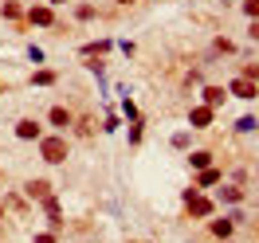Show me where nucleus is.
Listing matches in <instances>:
<instances>
[{
  "label": "nucleus",
  "instance_id": "f257e3e1",
  "mask_svg": "<svg viewBox=\"0 0 259 243\" xmlns=\"http://www.w3.org/2000/svg\"><path fill=\"white\" fill-rule=\"evenodd\" d=\"M185 212H189V216H208L212 200H208V196H200V192H185Z\"/></svg>",
  "mask_w": 259,
  "mask_h": 243
},
{
  "label": "nucleus",
  "instance_id": "f03ea898",
  "mask_svg": "<svg viewBox=\"0 0 259 243\" xmlns=\"http://www.w3.org/2000/svg\"><path fill=\"white\" fill-rule=\"evenodd\" d=\"M63 157H67V141H63V137H48V141H44V161L59 165Z\"/></svg>",
  "mask_w": 259,
  "mask_h": 243
},
{
  "label": "nucleus",
  "instance_id": "7ed1b4c3",
  "mask_svg": "<svg viewBox=\"0 0 259 243\" xmlns=\"http://www.w3.org/2000/svg\"><path fill=\"white\" fill-rule=\"evenodd\" d=\"M232 94H240V98H255V82H251V79H236V82H232Z\"/></svg>",
  "mask_w": 259,
  "mask_h": 243
},
{
  "label": "nucleus",
  "instance_id": "20e7f679",
  "mask_svg": "<svg viewBox=\"0 0 259 243\" xmlns=\"http://www.w3.org/2000/svg\"><path fill=\"white\" fill-rule=\"evenodd\" d=\"M189 122H193L196 130H200V126H208V122H212V106H196V110L189 114Z\"/></svg>",
  "mask_w": 259,
  "mask_h": 243
},
{
  "label": "nucleus",
  "instance_id": "39448f33",
  "mask_svg": "<svg viewBox=\"0 0 259 243\" xmlns=\"http://www.w3.org/2000/svg\"><path fill=\"white\" fill-rule=\"evenodd\" d=\"M16 133L24 137V141H32V137H39V126H35V122H20V126H16Z\"/></svg>",
  "mask_w": 259,
  "mask_h": 243
},
{
  "label": "nucleus",
  "instance_id": "423d86ee",
  "mask_svg": "<svg viewBox=\"0 0 259 243\" xmlns=\"http://www.w3.org/2000/svg\"><path fill=\"white\" fill-rule=\"evenodd\" d=\"M51 20H55V16H51V8H32V24H39V28H48Z\"/></svg>",
  "mask_w": 259,
  "mask_h": 243
},
{
  "label": "nucleus",
  "instance_id": "0eeeda50",
  "mask_svg": "<svg viewBox=\"0 0 259 243\" xmlns=\"http://www.w3.org/2000/svg\"><path fill=\"white\" fill-rule=\"evenodd\" d=\"M204 102H208L212 110H216V106L224 102V90H220V86H208V90H204Z\"/></svg>",
  "mask_w": 259,
  "mask_h": 243
},
{
  "label": "nucleus",
  "instance_id": "6e6552de",
  "mask_svg": "<svg viewBox=\"0 0 259 243\" xmlns=\"http://www.w3.org/2000/svg\"><path fill=\"white\" fill-rule=\"evenodd\" d=\"M212 235H216V239H228V235H232V220H216V224H212Z\"/></svg>",
  "mask_w": 259,
  "mask_h": 243
},
{
  "label": "nucleus",
  "instance_id": "1a4fd4ad",
  "mask_svg": "<svg viewBox=\"0 0 259 243\" xmlns=\"http://www.w3.org/2000/svg\"><path fill=\"white\" fill-rule=\"evenodd\" d=\"M200 184H204V188H208V184H216V180H220V169H200Z\"/></svg>",
  "mask_w": 259,
  "mask_h": 243
},
{
  "label": "nucleus",
  "instance_id": "9d476101",
  "mask_svg": "<svg viewBox=\"0 0 259 243\" xmlns=\"http://www.w3.org/2000/svg\"><path fill=\"white\" fill-rule=\"evenodd\" d=\"M51 122H55V126H67V122H71V114H67L63 106H51Z\"/></svg>",
  "mask_w": 259,
  "mask_h": 243
},
{
  "label": "nucleus",
  "instance_id": "9b49d317",
  "mask_svg": "<svg viewBox=\"0 0 259 243\" xmlns=\"http://www.w3.org/2000/svg\"><path fill=\"white\" fill-rule=\"evenodd\" d=\"M28 192H32V196H48V180H32Z\"/></svg>",
  "mask_w": 259,
  "mask_h": 243
},
{
  "label": "nucleus",
  "instance_id": "f8f14e48",
  "mask_svg": "<svg viewBox=\"0 0 259 243\" xmlns=\"http://www.w3.org/2000/svg\"><path fill=\"white\" fill-rule=\"evenodd\" d=\"M193 165H196V169H208L212 157H208V153H193Z\"/></svg>",
  "mask_w": 259,
  "mask_h": 243
},
{
  "label": "nucleus",
  "instance_id": "ddd939ff",
  "mask_svg": "<svg viewBox=\"0 0 259 243\" xmlns=\"http://www.w3.org/2000/svg\"><path fill=\"white\" fill-rule=\"evenodd\" d=\"M35 82H39V86H48V82H55V71H39V75H35Z\"/></svg>",
  "mask_w": 259,
  "mask_h": 243
},
{
  "label": "nucleus",
  "instance_id": "4468645a",
  "mask_svg": "<svg viewBox=\"0 0 259 243\" xmlns=\"http://www.w3.org/2000/svg\"><path fill=\"white\" fill-rule=\"evenodd\" d=\"M220 200H228V204H236V200H240V188H224V192H220Z\"/></svg>",
  "mask_w": 259,
  "mask_h": 243
},
{
  "label": "nucleus",
  "instance_id": "2eb2a0df",
  "mask_svg": "<svg viewBox=\"0 0 259 243\" xmlns=\"http://www.w3.org/2000/svg\"><path fill=\"white\" fill-rule=\"evenodd\" d=\"M243 12H247V16H255V20H259V0H247V4H243Z\"/></svg>",
  "mask_w": 259,
  "mask_h": 243
},
{
  "label": "nucleus",
  "instance_id": "dca6fc26",
  "mask_svg": "<svg viewBox=\"0 0 259 243\" xmlns=\"http://www.w3.org/2000/svg\"><path fill=\"white\" fill-rule=\"evenodd\" d=\"M35 243H55V235H51V231H48V235H39V239H35Z\"/></svg>",
  "mask_w": 259,
  "mask_h": 243
},
{
  "label": "nucleus",
  "instance_id": "f3484780",
  "mask_svg": "<svg viewBox=\"0 0 259 243\" xmlns=\"http://www.w3.org/2000/svg\"><path fill=\"white\" fill-rule=\"evenodd\" d=\"M251 39H259V24H255V28H251Z\"/></svg>",
  "mask_w": 259,
  "mask_h": 243
},
{
  "label": "nucleus",
  "instance_id": "a211bd4d",
  "mask_svg": "<svg viewBox=\"0 0 259 243\" xmlns=\"http://www.w3.org/2000/svg\"><path fill=\"white\" fill-rule=\"evenodd\" d=\"M118 4H134V0H118Z\"/></svg>",
  "mask_w": 259,
  "mask_h": 243
}]
</instances>
